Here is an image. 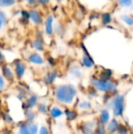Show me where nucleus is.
<instances>
[{
	"instance_id": "obj_22",
	"label": "nucleus",
	"mask_w": 133,
	"mask_h": 134,
	"mask_svg": "<svg viewBox=\"0 0 133 134\" xmlns=\"http://www.w3.org/2000/svg\"><path fill=\"white\" fill-rule=\"evenodd\" d=\"M16 0H0V8H9L16 5Z\"/></svg>"
},
{
	"instance_id": "obj_4",
	"label": "nucleus",
	"mask_w": 133,
	"mask_h": 134,
	"mask_svg": "<svg viewBox=\"0 0 133 134\" xmlns=\"http://www.w3.org/2000/svg\"><path fill=\"white\" fill-rule=\"evenodd\" d=\"M27 67L26 64L21 60H16L14 61L13 64V72L16 79H20L24 77Z\"/></svg>"
},
{
	"instance_id": "obj_8",
	"label": "nucleus",
	"mask_w": 133,
	"mask_h": 134,
	"mask_svg": "<svg viewBox=\"0 0 133 134\" xmlns=\"http://www.w3.org/2000/svg\"><path fill=\"white\" fill-rule=\"evenodd\" d=\"M82 48L84 49L83 50L84 54L82 55V63L83 66L87 68H92L94 66V61H93L92 58L91 57L89 53L86 51V49L85 48V46L83 45H82Z\"/></svg>"
},
{
	"instance_id": "obj_16",
	"label": "nucleus",
	"mask_w": 133,
	"mask_h": 134,
	"mask_svg": "<svg viewBox=\"0 0 133 134\" xmlns=\"http://www.w3.org/2000/svg\"><path fill=\"white\" fill-rule=\"evenodd\" d=\"M118 127H119V123H118V121L116 119H113L111 120V122H108L107 130L111 133H114L117 132Z\"/></svg>"
},
{
	"instance_id": "obj_2",
	"label": "nucleus",
	"mask_w": 133,
	"mask_h": 134,
	"mask_svg": "<svg viewBox=\"0 0 133 134\" xmlns=\"http://www.w3.org/2000/svg\"><path fill=\"white\" fill-rule=\"evenodd\" d=\"M124 104H125V97L123 95H118L112 101L109 108L113 109V114L115 117H120L124 112Z\"/></svg>"
},
{
	"instance_id": "obj_24",
	"label": "nucleus",
	"mask_w": 133,
	"mask_h": 134,
	"mask_svg": "<svg viewBox=\"0 0 133 134\" xmlns=\"http://www.w3.org/2000/svg\"><path fill=\"white\" fill-rule=\"evenodd\" d=\"M27 128L31 134H38V126L37 124H34L33 122L31 123H27Z\"/></svg>"
},
{
	"instance_id": "obj_10",
	"label": "nucleus",
	"mask_w": 133,
	"mask_h": 134,
	"mask_svg": "<svg viewBox=\"0 0 133 134\" xmlns=\"http://www.w3.org/2000/svg\"><path fill=\"white\" fill-rule=\"evenodd\" d=\"M58 77V72L56 70H52L50 71H49L48 73L45 74V75L43 78L44 82L46 85H52L55 82V81L56 80Z\"/></svg>"
},
{
	"instance_id": "obj_42",
	"label": "nucleus",
	"mask_w": 133,
	"mask_h": 134,
	"mask_svg": "<svg viewBox=\"0 0 133 134\" xmlns=\"http://www.w3.org/2000/svg\"><path fill=\"white\" fill-rule=\"evenodd\" d=\"M53 1H55V2H61L63 0H53Z\"/></svg>"
},
{
	"instance_id": "obj_6",
	"label": "nucleus",
	"mask_w": 133,
	"mask_h": 134,
	"mask_svg": "<svg viewBox=\"0 0 133 134\" xmlns=\"http://www.w3.org/2000/svg\"><path fill=\"white\" fill-rule=\"evenodd\" d=\"M53 24H54V16L52 14L48 15L44 23V31L47 36H52L54 33L53 31Z\"/></svg>"
},
{
	"instance_id": "obj_12",
	"label": "nucleus",
	"mask_w": 133,
	"mask_h": 134,
	"mask_svg": "<svg viewBox=\"0 0 133 134\" xmlns=\"http://www.w3.org/2000/svg\"><path fill=\"white\" fill-rule=\"evenodd\" d=\"M94 127L95 123L93 122H88L82 126V132L83 134H96Z\"/></svg>"
},
{
	"instance_id": "obj_27",
	"label": "nucleus",
	"mask_w": 133,
	"mask_h": 134,
	"mask_svg": "<svg viewBox=\"0 0 133 134\" xmlns=\"http://www.w3.org/2000/svg\"><path fill=\"white\" fill-rule=\"evenodd\" d=\"M111 75V71H110L109 70H106L104 71H103L100 75V79L102 80H105V81H108Z\"/></svg>"
},
{
	"instance_id": "obj_3",
	"label": "nucleus",
	"mask_w": 133,
	"mask_h": 134,
	"mask_svg": "<svg viewBox=\"0 0 133 134\" xmlns=\"http://www.w3.org/2000/svg\"><path fill=\"white\" fill-rule=\"evenodd\" d=\"M91 83L97 90L101 92H112L116 90V86L113 82L100 79H93Z\"/></svg>"
},
{
	"instance_id": "obj_34",
	"label": "nucleus",
	"mask_w": 133,
	"mask_h": 134,
	"mask_svg": "<svg viewBox=\"0 0 133 134\" xmlns=\"http://www.w3.org/2000/svg\"><path fill=\"white\" fill-rule=\"evenodd\" d=\"M5 87V79L4 77L0 75V91H2Z\"/></svg>"
},
{
	"instance_id": "obj_9",
	"label": "nucleus",
	"mask_w": 133,
	"mask_h": 134,
	"mask_svg": "<svg viewBox=\"0 0 133 134\" xmlns=\"http://www.w3.org/2000/svg\"><path fill=\"white\" fill-rule=\"evenodd\" d=\"M2 76L5 80L8 82H13L15 79V75L13 71V69L9 67L8 65L5 64L2 68Z\"/></svg>"
},
{
	"instance_id": "obj_19",
	"label": "nucleus",
	"mask_w": 133,
	"mask_h": 134,
	"mask_svg": "<svg viewBox=\"0 0 133 134\" xmlns=\"http://www.w3.org/2000/svg\"><path fill=\"white\" fill-rule=\"evenodd\" d=\"M35 116H36L35 113L31 108L25 109V117H26V119L27 121V123L33 122L34 119H35Z\"/></svg>"
},
{
	"instance_id": "obj_29",
	"label": "nucleus",
	"mask_w": 133,
	"mask_h": 134,
	"mask_svg": "<svg viewBox=\"0 0 133 134\" xmlns=\"http://www.w3.org/2000/svg\"><path fill=\"white\" fill-rule=\"evenodd\" d=\"M17 134H31L29 130H28V128H27V124H24L20 126V130H19V132Z\"/></svg>"
},
{
	"instance_id": "obj_18",
	"label": "nucleus",
	"mask_w": 133,
	"mask_h": 134,
	"mask_svg": "<svg viewBox=\"0 0 133 134\" xmlns=\"http://www.w3.org/2000/svg\"><path fill=\"white\" fill-rule=\"evenodd\" d=\"M63 115H65L66 119L68 121H74L77 119L78 114L75 111H73L71 109H66L63 111Z\"/></svg>"
},
{
	"instance_id": "obj_21",
	"label": "nucleus",
	"mask_w": 133,
	"mask_h": 134,
	"mask_svg": "<svg viewBox=\"0 0 133 134\" xmlns=\"http://www.w3.org/2000/svg\"><path fill=\"white\" fill-rule=\"evenodd\" d=\"M53 31L56 32L58 35H62L64 33V27L62 24L56 22L53 24Z\"/></svg>"
},
{
	"instance_id": "obj_17",
	"label": "nucleus",
	"mask_w": 133,
	"mask_h": 134,
	"mask_svg": "<svg viewBox=\"0 0 133 134\" xmlns=\"http://www.w3.org/2000/svg\"><path fill=\"white\" fill-rule=\"evenodd\" d=\"M110 120V112L107 109H104L101 111L100 115V123L105 125Z\"/></svg>"
},
{
	"instance_id": "obj_20",
	"label": "nucleus",
	"mask_w": 133,
	"mask_h": 134,
	"mask_svg": "<svg viewBox=\"0 0 133 134\" xmlns=\"http://www.w3.org/2000/svg\"><path fill=\"white\" fill-rule=\"evenodd\" d=\"M20 22H23L24 24H27V22L30 20L29 11L26 9H22L20 12Z\"/></svg>"
},
{
	"instance_id": "obj_32",
	"label": "nucleus",
	"mask_w": 133,
	"mask_h": 134,
	"mask_svg": "<svg viewBox=\"0 0 133 134\" xmlns=\"http://www.w3.org/2000/svg\"><path fill=\"white\" fill-rule=\"evenodd\" d=\"M117 132L118 134H128V133H129L127 128L124 126H122V125H119V127H118Z\"/></svg>"
},
{
	"instance_id": "obj_38",
	"label": "nucleus",
	"mask_w": 133,
	"mask_h": 134,
	"mask_svg": "<svg viewBox=\"0 0 133 134\" xmlns=\"http://www.w3.org/2000/svg\"><path fill=\"white\" fill-rule=\"evenodd\" d=\"M50 0H38V4L42 5H47L49 4Z\"/></svg>"
},
{
	"instance_id": "obj_43",
	"label": "nucleus",
	"mask_w": 133,
	"mask_h": 134,
	"mask_svg": "<svg viewBox=\"0 0 133 134\" xmlns=\"http://www.w3.org/2000/svg\"><path fill=\"white\" fill-rule=\"evenodd\" d=\"M18 1H20V2H24V1H25V0H18Z\"/></svg>"
},
{
	"instance_id": "obj_41",
	"label": "nucleus",
	"mask_w": 133,
	"mask_h": 134,
	"mask_svg": "<svg viewBox=\"0 0 133 134\" xmlns=\"http://www.w3.org/2000/svg\"><path fill=\"white\" fill-rule=\"evenodd\" d=\"M2 134H11L8 130H3L2 131Z\"/></svg>"
},
{
	"instance_id": "obj_30",
	"label": "nucleus",
	"mask_w": 133,
	"mask_h": 134,
	"mask_svg": "<svg viewBox=\"0 0 133 134\" xmlns=\"http://www.w3.org/2000/svg\"><path fill=\"white\" fill-rule=\"evenodd\" d=\"M2 117L3 119V120L6 122V123H12L13 122V119L12 117L8 115L7 113H2Z\"/></svg>"
},
{
	"instance_id": "obj_40",
	"label": "nucleus",
	"mask_w": 133,
	"mask_h": 134,
	"mask_svg": "<svg viewBox=\"0 0 133 134\" xmlns=\"http://www.w3.org/2000/svg\"><path fill=\"white\" fill-rule=\"evenodd\" d=\"M5 60V56L3 55L2 52L0 50V61H4Z\"/></svg>"
},
{
	"instance_id": "obj_39",
	"label": "nucleus",
	"mask_w": 133,
	"mask_h": 134,
	"mask_svg": "<svg viewBox=\"0 0 133 134\" xmlns=\"http://www.w3.org/2000/svg\"><path fill=\"white\" fill-rule=\"evenodd\" d=\"M48 61H49V64H50V65H55V62H54V60L52 58V57H49V59H48Z\"/></svg>"
},
{
	"instance_id": "obj_11",
	"label": "nucleus",
	"mask_w": 133,
	"mask_h": 134,
	"mask_svg": "<svg viewBox=\"0 0 133 134\" xmlns=\"http://www.w3.org/2000/svg\"><path fill=\"white\" fill-rule=\"evenodd\" d=\"M31 46L37 52H43L45 49V42L43 41V38L40 36L36 37L32 41Z\"/></svg>"
},
{
	"instance_id": "obj_35",
	"label": "nucleus",
	"mask_w": 133,
	"mask_h": 134,
	"mask_svg": "<svg viewBox=\"0 0 133 134\" xmlns=\"http://www.w3.org/2000/svg\"><path fill=\"white\" fill-rule=\"evenodd\" d=\"M122 20L129 25H132L133 24V19L129 17V16H122Z\"/></svg>"
},
{
	"instance_id": "obj_13",
	"label": "nucleus",
	"mask_w": 133,
	"mask_h": 134,
	"mask_svg": "<svg viewBox=\"0 0 133 134\" xmlns=\"http://www.w3.org/2000/svg\"><path fill=\"white\" fill-rule=\"evenodd\" d=\"M69 74L71 76H73V77H74L76 79H80L82 76V69L77 64H74V65L70 67V68H69Z\"/></svg>"
},
{
	"instance_id": "obj_5",
	"label": "nucleus",
	"mask_w": 133,
	"mask_h": 134,
	"mask_svg": "<svg viewBox=\"0 0 133 134\" xmlns=\"http://www.w3.org/2000/svg\"><path fill=\"white\" fill-rule=\"evenodd\" d=\"M29 11V18L30 20L35 25H41L44 20L42 17V15L41 13V12L34 8H31V9L28 10Z\"/></svg>"
},
{
	"instance_id": "obj_37",
	"label": "nucleus",
	"mask_w": 133,
	"mask_h": 134,
	"mask_svg": "<svg viewBox=\"0 0 133 134\" xmlns=\"http://www.w3.org/2000/svg\"><path fill=\"white\" fill-rule=\"evenodd\" d=\"M25 2H27V5L31 6H34L38 5V0H25Z\"/></svg>"
},
{
	"instance_id": "obj_15",
	"label": "nucleus",
	"mask_w": 133,
	"mask_h": 134,
	"mask_svg": "<svg viewBox=\"0 0 133 134\" xmlns=\"http://www.w3.org/2000/svg\"><path fill=\"white\" fill-rule=\"evenodd\" d=\"M49 114L51 118L54 119H57L63 115V111L58 106H53L49 111Z\"/></svg>"
},
{
	"instance_id": "obj_7",
	"label": "nucleus",
	"mask_w": 133,
	"mask_h": 134,
	"mask_svg": "<svg viewBox=\"0 0 133 134\" xmlns=\"http://www.w3.org/2000/svg\"><path fill=\"white\" fill-rule=\"evenodd\" d=\"M27 60L30 64L38 66H41L45 64L43 57L38 52H34L30 53L29 56L27 57Z\"/></svg>"
},
{
	"instance_id": "obj_14",
	"label": "nucleus",
	"mask_w": 133,
	"mask_h": 134,
	"mask_svg": "<svg viewBox=\"0 0 133 134\" xmlns=\"http://www.w3.org/2000/svg\"><path fill=\"white\" fill-rule=\"evenodd\" d=\"M38 104V96L37 95H31V97L27 98L26 104H25L26 109L27 108L32 109L33 108L37 106Z\"/></svg>"
},
{
	"instance_id": "obj_26",
	"label": "nucleus",
	"mask_w": 133,
	"mask_h": 134,
	"mask_svg": "<svg viewBox=\"0 0 133 134\" xmlns=\"http://www.w3.org/2000/svg\"><path fill=\"white\" fill-rule=\"evenodd\" d=\"M78 107L81 110H89L92 108V104L90 102L87 100H83L79 104Z\"/></svg>"
},
{
	"instance_id": "obj_25",
	"label": "nucleus",
	"mask_w": 133,
	"mask_h": 134,
	"mask_svg": "<svg viewBox=\"0 0 133 134\" xmlns=\"http://www.w3.org/2000/svg\"><path fill=\"white\" fill-rule=\"evenodd\" d=\"M37 108L38 111L42 113V114H46L48 112V106L45 103L41 102L37 104Z\"/></svg>"
},
{
	"instance_id": "obj_28",
	"label": "nucleus",
	"mask_w": 133,
	"mask_h": 134,
	"mask_svg": "<svg viewBox=\"0 0 133 134\" xmlns=\"http://www.w3.org/2000/svg\"><path fill=\"white\" fill-rule=\"evenodd\" d=\"M102 21H103V24H109L111 21V16L109 13H103L102 15Z\"/></svg>"
},
{
	"instance_id": "obj_33",
	"label": "nucleus",
	"mask_w": 133,
	"mask_h": 134,
	"mask_svg": "<svg viewBox=\"0 0 133 134\" xmlns=\"http://www.w3.org/2000/svg\"><path fill=\"white\" fill-rule=\"evenodd\" d=\"M120 4L125 7H129L132 4V0H119Z\"/></svg>"
},
{
	"instance_id": "obj_1",
	"label": "nucleus",
	"mask_w": 133,
	"mask_h": 134,
	"mask_svg": "<svg viewBox=\"0 0 133 134\" xmlns=\"http://www.w3.org/2000/svg\"><path fill=\"white\" fill-rule=\"evenodd\" d=\"M77 95V90L72 84L60 85L55 90L56 99L62 104L71 105L73 104Z\"/></svg>"
},
{
	"instance_id": "obj_36",
	"label": "nucleus",
	"mask_w": 133,
	"mask_h": 134,
	"mask_svg": "<svg viewBox=\"0 0 133 134\" xmlns=\"http://www.w3.org/2000/svg\"><path fill=\"white\" fill-rule=\"evenodd\" d=\"M38 134H50L49 133V131L48 130V128L46 126H42L39 130V132Z\"/></svg>"
},
{
	"instance_id": "obj_23",
	"label": "nucleus",
	"mask_w": 133,
	"mask_h": 134,
	"mask_svg": "<svg viewBox=\"0 0 133 134\" xmlns=\"http://www.w3.org/2000/svg\"><path fill=\"white\" fill-rule=\"evenodd\" d=\"M7 24V16L4 11H2L0 8V31H2L3 26Z\"/></svg>"
},
{
	"instance_id": "obj_31",
	"label": "nucleus",
	"mask_w": 133,
	"mask_h": 134,
	"mask_svg": "<svg viewBox=\"0 0 133 134\" xmlns=\"http://www.w3.org/2000/svg\"><path fill=\"white\" fill-rule=\"evenodd\" d=\"M105 127H104V125L103 124H100L97 126L96 128V134H105Z\"/></svg>"
}]
</instances>
